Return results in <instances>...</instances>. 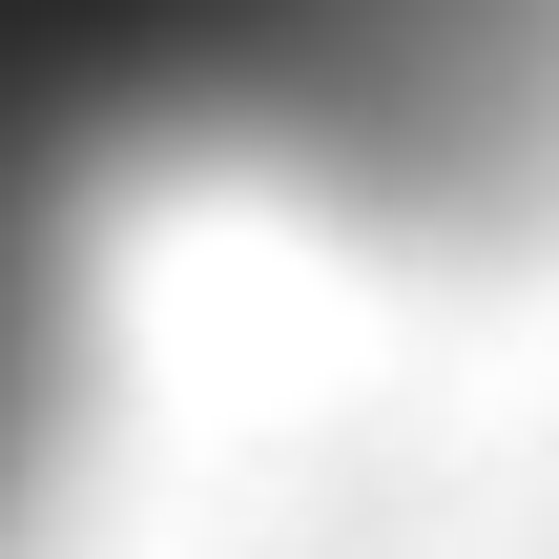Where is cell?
<instances>
[{
	"label": "cell",
	"instance_id": "6da1fadb",
	"mask_svg": "<svg viewBox=\"0 0 559 559\" xmlns=\"http://www.w3.org/2000/svg\"><path fill=\"white\" fill-rule=\"evenodd\" d=\"M104 166L498 228L559 187V0H0V249L83 270Z\"/></svg>",
	"mask_w": 559,
	"mask_h": 559
}]
</instances>
